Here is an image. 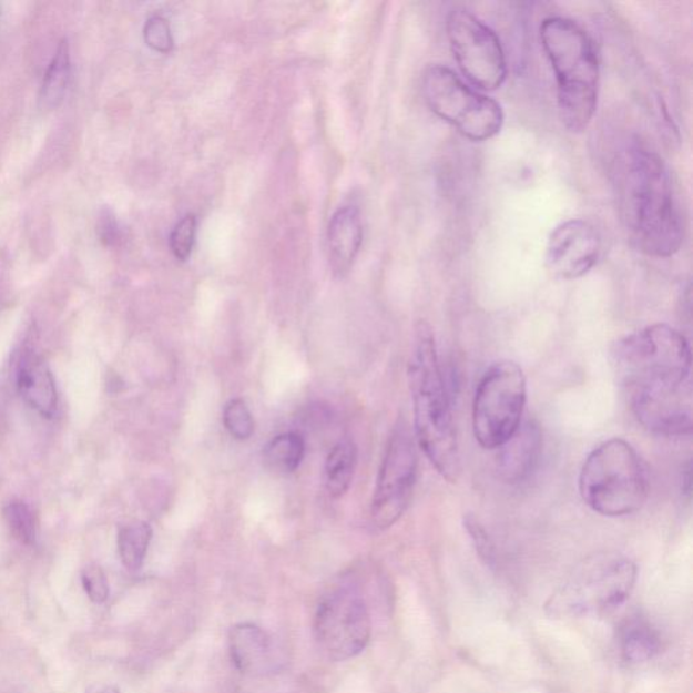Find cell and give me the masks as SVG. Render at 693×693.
Here are the masks:
<instances>
[{
	"label": "cell",
	"instance_id": "cell-6",
	"mask_svg": "<svg viewBox=\"0 0 693 693\" xmlns=\"http://www.w3.org/2000/svg\"><path fill=\"white\" fill-rule=\"evenodd\" d=\"M636 565L615 551H601L582 560L551 594L546 611L558 618L609 615L630 598Z\"/></svg>",
	"mask_w": 693,
	"mask_h": 693
},
{
	"label": "cell",
	"instance_id": "cell-23",
	"mask_svg": "<svg viewBox=\"0 0 693 693\" xmlns=\"http://www.w3.org/2000/svg\"><path fill=\"white\" fill-rule=\"evenodd\" d=\"M6 523L18 541L23 544H33L37 529L33 512L22 501H11L3 508Z\"/></svg>",
	"mask_w": 693,
	"mask_h": 693
},
{
	"label": "cell",
	"instance_id": "cell-29",
	"mask_svg": "<svg viewBox=\"0 0 693 693\" xmlns=\"http://www.w3.org/2000/svg\"><path fill=\"white\" fill-rule=\"evenodd\" d=\"M85 693H120V691L119 689H116V686H113V685L96 684V685L90 686V689Z\"/></svg>",
	"mask_w": 693,
	"mask_h": 693
},
{
	"label": "cell",
	"instance_id": "cell-22",
	"mask_svg": "<svg viewBox=\"0 0 693 693\" xmlns=\"http://www.w3.org/2000/svg\"><path fill=\"white\" fill-rule=\"evenodd\" d=\"M223 421L226 431L236 440H248L255 431V421L247 402L242 398H233L225 405Z\"/></svg>",
	"mask_w": 693,
	"mask_h": 693
},
{
	"label": "cell",
	"instance_id": "cell-27",
	"mask_svg": "<svg viewBox=\"0 0 693 693\" xmlns=\"http://www.w3.org/2000/svg\"><path fill=\"white\" fill-rule=\"evenodd\" d=\"M465 529L468 531L471 541H473L478 554L492 565L495 562V546L480 521L469 514V517H465Z\"/></svg>",
	"mask_w": 693,
	"mask_h": 693
},
{
	"label": "cell",
	"instance_id": "cell-24",
	"mask_svg": "<svg viewBox=\"0 0 693 693\" xmlns=\"http://www.w3.org/2000/svg\"><path fill=\"white\" fill-rule=\"evenodd\" d=\"M195 236H197V217L187 214L175 225L170 236L171 253L177 261L186 262L193 253Z\"/></svg>",
	"mask_w": 693,
	"mask_h": 693
},
{
	"label": "cell",
	"instance_id": "cell-28",
	"mask_svg": "<svg viewBox=\"0 0 693 693\" xmlns=\"http://www.w3.org/2000/svg\"><path fill=\"white\" fill-rule=\"evenodd\" d=\"M96 232L101 242L108 245V247H114V245L121 242V226L114 214L110 211H103L101 213L100 220H98Z\"/></svg>",
	"mask_w": 693,
	"mask_h": 693
},
{
	"label": "cell",
	"instance_id": "cell-20",
	"mask_svg": "<svg viewBox=\"0 0 693 693\" xmlns=\"http://www.w3.org/2000/svg\"><path fill=\"white\" fill-rule=\"evenodd\" d=\"M71 77V54L67 40L60 42L57 53L49 63L40 91V104L51 110L58 108L69 88Z\"/></svg>",
	"mask_w": 693,
	"mask_h": 693
},
{
	"label": "cell",
	"instance_id": "cell-19",
	"mask_svg": "<svg viewBox=\"0 0 693 693\" xmlns=\"http://www.w3.org/2000/svg\"><path fill=\"white\" fill-rule=\"evenodd\" d=\"M305 439L298 432H285L263 447V462L273 473H294L305 457Z\"/></svg>",
	"mask_w": 693,
	"mask_h": 693
},
{
	"label": "cell",
	"instance_id": "cell-25",
	"mask_svg": "<svg viewBox=\"0 0 693 693\" xmlns=\"http://www.w3.org/2000/svg\"><path fill=\"white\" fill-rule=\"evenodd\" d=\"M144 40L153 51L170 53L174 48V37L170 23L163 16H152L144 27Z\"/></svg>",
	"mask_w": 693,
	"mask_h": 693
},
{
	"label": "cell",
	"instance_id": "cell-5",
	"mask_svg": "<svg viewBox=\"0 0 693 693\" xmlns=\"http://www.w3.org/2000/svg\"><path fill=\"white\" fill-rule=\"evenodd\" d=\"M580 495L593 512L623 518L645 506L649 478L633 446L621 438L603 441L582 465Z\"/></svg>",
	"mask_w": 693,
	"mask_h": 693
},
{
	"label": "cell",
	"instance_id": "cell-1",
	"mask_svg": "<svg viewBox=\"0 0 693 693\" xmlns=\"http://www.w3.org/2000/svg\"><path fill=\"white\" fill-rule=\"evenodd\" d=\"M612 366L643 427L670 438L692 434V355L679 329L653 324L622 337Z\"/></svg>",
	"mask_w": 693,
	"mask_h": 693
},
{
	"label": "cell",
	"instance_id": "cell-17",
	"mask_svg": "<svg viewBox=\"0 0 693 693\" xmlns=\"http://www.w3.org/2000/svg\"><path fill=\"white\" fill-rule=\"evenodd\" d=\"M618 648L629 664L653 660L662 649V636L649 619L635 615L625 619L618 631Z\"/></svg>",
	"mask_w": 693,
	"mask_h": 693
},
{
	"label": "cell",
	"instance_id": "cell-9",
	"mask_svg": "<svg viewBox=\"0 0 693 693\" xmlns=\"http://www.w3.org/2000/svg\"><path fill=\"white\" fill-rule=\"evenodd\" d=\"M446 32L459 70L475 88L496 91L506 83V52L492 28L470 10L456 8L447 16Z\"/></svg>",
	"mask_w": 693,
	"mask_h": 693
},
{
	"label": "cell",
	"instance_id": "cell-21",
	"mask_svg": "<svg viewBox=\"0 0 693 693\" xmlns=\"http://www.w3.org/2000/svg\"><path fill=\"white\" fill-rule=\"evenodd\" d=\"M152 536V527L145 521H134L122 527L116 539L122 565L131 572H137L143 568Z\"/></svg>",
	"mask_w": 693,
	"mask_h": 693
},
{
	"label": "cell",
	"instance_id": "cell-14",
	"mask_svg": "<svg viewBox=\"0 0 693 693\" xmlns=\"http://www.w3.org/2000/svg\"><path fill=\"white\" fill-rule=\"evenodd\" d=\"M541 428L533 420L521 422L513 437L502 445L497 456V471L508 483L527 480L537 469L542 453Z\"/></svg>",
	"mask_w": 693,
	"mask_h": 693
},
{
	"label": "cell",
	"instance_id": "cell-10",
	"mask_svg": "<svg viewBox=\"0 0 693 693\" xmlns=\"http://www.w3.org/2000/svg\"><path fill=\"white\" fill-rule=\"evenodd\" d=\"M417 458L416 441L404 420H398L386 445L371 500V519L379 530H388L402 518L412 499Z\"/></svg>",
	"mask_w": 693,
	"mask_h": 693
},
{
	"label": "cell",
	"instance_id": "cell-2",
	"mask_svg": "<svg viewBox=\"0 0 693 693\" xmlns=\"http://www.w3.org/2000/svg\"><path fill=\"white\" fill-rule=\"evenodd\" d=\"M611 174L618 211L635 248L658 259L676 255L685 221L670 165L634 139L613 156Z\"/></svg>",
	"mask_w": 693,
	"mask_h": 693
},
{
	"label": "cell",
	"instance_id": "cell-16",
	"mask_svg": "<svg viewBox=\"0 0 693 693\" xmlns=\"http://www.w3.org/2000/svg\"><path fill=\"white\" fill-rule=\"evenodd\" d=\"M364 242V226L357 207L345 206L329 221L327 245L329 266L343 278L354 266Z\"/></svg>",
	"mask_w": 693,
	"mask_h": 693
},
{
	"label": "cell",
	"instance_id": "cell-4",
	"mask_svg": "<svg viewBox=\"0 0 693 693\" xmlns=\"http://www.w3.org/2000/svg\"><path fill=\"white\" fill-rule=\"evenodd\" d=\"M557 82L558 112L570 132L581 133L597 113L600 88L598 48L578 22L550 17L539 30Z\"/></svg>",
	"mask_w": 693,
	"mask_h": 693
},
{
	"label": "cell",
	"instance_id": "cell-8",
	"mask_svg": "<svg viewBox=\"0 0 693 693\" xmlns=\"http://www.w3.org/2000/svg\"><path fill=\"white\" fill-rule=\"evenodd\" d=\"M527 401L523 369L511 360L497 361L478 384L473 401V432L478 445L497 450L518 431Z\"/></svg>",
	"mask_w": 693,
	"mask_h": 693
},
{
	"label": "cell",
	"instance_id": "cell-3",
	"mask_svg": "<svg viewBox=\"0 0 693 693\" xmlns=\"http://www.w3.org/2000/svg\"><path fill=\"white\" fill-rule=\"evenodd\" d=\"M408 379L414 401L415 440L438 473L456 483L462 463L449 386L431 325L426 322L417 323L415 328Z\"/></svg>",
	"mask_w": 693,
	"mask_h": 693
},
{
	"label": "cell",
	"instance_id": "cell-15",
	"mask_svg": "<svg viewBox=\"0 0 693 693\" xmlns=\"http://www.w3.org/2000/svg\"><path fill=\"white\" fill-rule=\"evenodd\" d=\"M17 389L37 414L51 419L58 409L57 383L45 360L32 351L22 355L17 367Z\"/></svg>",
	"mask_w": 693,
	"mask_h": 693
},
{
	"label": "cell",
	"instance_id": "cell-13",
	"mask_svg": "<svg viewBox=\"0 0 693 693\" xmlns=\"http://www.w3.org/2000/svg\"><path fill=\"white\" fill-rule=\"evenodd\" d=\"M230 653L236 670L259 677L278 670L279 652L273 638L259 625L236 624L230 631Z\"/></svg>",
	"mask_w": 693,
	"mask_h": 693
},
{
	"label": "cell",
	"instance_id": "cell-11",
	"mask_svg": "<svg viewBox=\"0 0 693 693\" xmlns=\"http://www.w3.org/2000/svg\"><path fill=\"white\" fill-rule=\"evenodd\" d=\"M315 635L329 660L347 661L364 652L371 636V618L360 593L339 588L325 597L316 612Z\"/></svg>",
	"mask_w": 693,
	"mask_h": 693
},
{
	"label": "cell",
	"instance_id": "cell-7",
	"mask_svg": "<svg viewBox=\"0 0 693 693\" xmlns=\"http://www.w3.org/2000/svg\"><path fill=\"white\" fill-rule=\"evenodd\" d=\"M421 91L429 110L466 139L488 141L505 125L500 103L470 88L445 65L428 67L422 73Z\"/></svg>",
	"mask_w": 693,
	"mask_h": 693
},
{
	"label": "cell",
	"instance_id": "cell-12",
	"mask_svg": "<svg viewBox=\"0 0 693 693\" xmlns=\"http://www.w3.org/2000/svg\"><path fill=\"white\" fill-rule=\"evenodd\" d=\"M603 251L600 233L585 220H568L551 232L546 247V266L554 277L573 281L598 265Z\"/></svg>",
	"mask_w": 693,
	"mask_h": 693
},
{
	"label": "cell",
	"instance_id": "cell-26",
	"mask_svg": "<svg viewBox=\"0 0 693 693\" xmlns=\"http://www.w3.org/2000/svg\"><path fill=\"white\" fill-rule=\"evenodd\" d=\"M82 584L93 603L103 604L109 599L110 587L106 574L96 565H89L82 572Z\"/></svg>",
	"mask_w": 693,
	"mask_h": 693
},
{
	"label": "cell",
	"instance_id": "cell-18",
	"mask_svg": "<svg viewBox=\"0 0 693 693\" xmlns=\"http://www.w3.org/2000/svg\"><path fill=\"white\" fill-rule=\"evenodd\" d=\"M358 463V447L345 439L333 447L325 461V488L334 499H340L351 487Z\"/></svg>",
	"mask_w": 693,
	"mask_h": 693
}]
</instances>
